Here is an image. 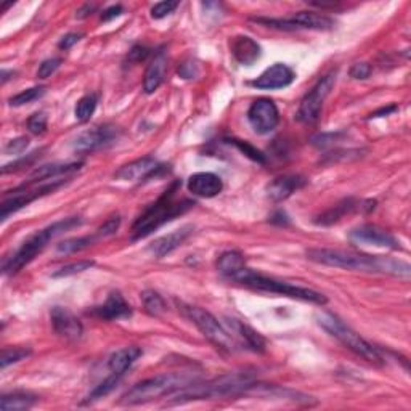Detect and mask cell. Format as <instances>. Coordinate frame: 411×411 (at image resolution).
Listing matches in <instances>:
<instances>
[{
    "mask_svg": "<svg viewBox=\"0 0 411 411\" xmlns=\"http://www.w3.org/2000/svg\"><path fill=\"white\" fill-rule=\"evenodd\" d=\"M10 76H15V71H7V70H4L2 71V84L7 82L9 79H11Z\"/></svg>",
    "mask_w": 411,
    "mask_h": 411,
    "instance_id": "49",
    "label": "cell"
},
{
    "mask_svg": "<svg viewBox=\"0 0 411 411\" xmlns=\"http://www.w3.org/2000/svg\"><path fill=\"white\" fill-rule=\"evenodd\" d=\"M185 314L193 321V325L201 331L204 338L215 348H219V351L227 353L236 352L240 348L225 329V326H223L213 314H209L208 310H204L201 307H191L190 305V307L185 309Z\"/></svg>",
    "mask_w": 411,
    "mask_h": 411,
    "instance_id": "8",
    "label": "cell"
},
{
    "mask_svg": "<svg viewBox=\"0 0 411 411\" xmlns=\"http://www.w3.org/2000/svg\"><path fill=\"white\" fill-rule=\"evenodd\" d=\"M11 5H14V2H10V4H4V5H2V10L5 11V10H7V9H10Z\"/></svg>",
    "mask_w": 411,
    "mask_h": 411,
    "instance_id": "50",
    "label": "cell"
},
{
    "mask_svg": "<svg viewBox=\"0 0 411 411\" xmlns=\"http://www.w3.org/2000/svg\"><path fill=\"white\" fill-rule=\"evenodd\" d=\"M186 186L195 196L214 198L222 193L223 182L219 176H215L213 172H198L190 176Z\"/></svg>",
    "mask_w": 411,
    "mask_h": 411,
    "instance_id": "18",
    "label": "cell"
},
{
    "mask_svg": "<svg viewBox=\"0 0 411 411\" xmlns=\"http://www.w3.org/2000/svg\"><path fill=\"white\" fill-rule=\"evenodd\" d=\"M254 23L264 24L267 28L282 29V31H299V29H312V31H329L336 26L334 20L316 14V11H299L291 18L277 20V18H252Z\"/></svg>",
    "mask_w": 411,
    "mask_h": 411,
    "instance_id": "9",
    "label": "cell"
},
{
    "mask_svg": "<svg viewBox=\"0 0 411 411\" xmlns=\"http://www.w3.org/2000/svg\"><path fill=\"white\" fill-rule=\"evenodd\" d=\"M50 320H52L55 333L61 336V338L68 341H78L82 338V323H80V320L71 310L65 307H53L52 312H50Z\"/></svg>",
    "mask_w": 411,
    "mask_h": 411,
    "instance_id": "16",
    "label": "cell"
},
{
    "mask_svg": "<svg viewBox=\"0 0 411 411\" xmlns=\"http://www.w3.org/2000/svg\"><path fill=\"white\" fill-rule=\"evenodd\" d=\"M193 233V227L191 225H185L182 228L176 230L169 235H164L158 238L154 242H151V246L148 247V251L151 252L154 257H164V255L171 254L172 251H176L177 247H180L186 241V238Z\"/></svg>",
    "mask_w": 411,
    "mask_h": 411,
    "instance_id": "23",
    "label": "cell"
},
{
    "mask_svg": "<svg viewBox=\"0 0 411 411\" xmlns=\"http://www.w3.org/2000/svg\"><path fill=\"white\" fill-rule=\"evenodd\" d=\"M247 121L255 134L267 135L277 129L279 111L270 98H259L247 110Z\"/></svg>",
    "mask_w": 411,
    "mask_h": 411,
    "instance_id": "12",
    "label": "cell"
},
{
    "mask_svg": "<svg viewBox=\"0 0 411 411\" xmlns=\"http://www.w3.org/2000/svg\"><path fill=\"white\" fill-rule=\"evenodd\" d=\"M95 265L93 260H79V262L74 264H68L65 267H61L60 270L53 273V278H65V277H71V275H78V273H82L85 270H90L92 267Z\"/></svg>",
    "mask_w": 411,
    "mask_h": 411,
    "instance_id": "35",
    "label": "cell"
},
{
    "mask_svg": "<svg viewBox=\"0 0 411 411\" xmlns=\"http://www.w3.org/2000/svg\"><path fill=\"white\" fill-rule=\"evenodd\" d=\"M222 325L225 326V329L230 333V336H232L236 344H238L240 348H247V351L259 352V353L265 352V348H267L265 339L257 331H255L254 328L246 325L245 321L225 316L222 321Z\"/></svg>",
    "mask_w": 411,
    "mask_h": 411,
    "instance_id": "13",
    "label": "cell"
},
{
    "mask_svg": "<svg viewBox=\"0 0 411 411\" xmlns=\"http://www.w3.org/2000/svg\"><path fill=\"white\" fill-rule=\"evenodd\" d=\"M142 302L145 307V312L151 316H159L166 312V301L163 296H159L156 291H143L142 292Z\"/></svg>",
    "mask_w": 411,
    "mask_h": 411,
    "instance_id": "29",
    "label": "cell"
},
{
    "mask_svg": "<svg viewBox=\"0 0 411 411\" xmlns=\"http://www.w3.org/2000/svg\"><path fill=\"white\" fill-rule=\"evenodd\" d=\"M37 400H39V397L31 394V392L16 390V392H11V394L2 395V400H0V408H2L4 411L29 410V408L34 407Z\"/></svg>",
    "mask_w": 411,
    "mask_h": 411,
    "instance_id": "26",
    "label": "cell"
},
{
    "mask_svg": "<svg viewBox=\"0 0 411 411\" xmlns=\"http://www.w3.org/2000/svg\"><path fill=\"white\" fill-rule=\"evenodd\" d=\"M355 208H357V203H355L352 198L344 199V201H341L339 204H336L334 208L326 210L325 214H321L319 217V220H315V222L319 223V225H331V223L339 222L346 214L352 213Z\"/></svg>",
    "mask_w": 411,
    "mask_h": 411,
    "instance_id": "28",
    "label": "cell"
},
{
    "mask_svg": "<svg viewBox=\"0 0 411 411\" xmlns=\"http://www.w3.org/2000/svg\"><path fill=\"white\" fill-rule=\"evenodd\" d=\"M47 89L43 85L39 87H31L28 90H23L18 93V95L11 97L9 100V103L11 107H23V105H28V103H33L36 100H41L43 95H46Z\"/></svg>",
    "mask_w": 411,
    "mask_h": 411,
    "instance_id": "32",
    "label": "cell"
},
{
    "mask_svg": "<svg viewBox=\"0 0 411 411\" xmlns=\"http://www.w3.org/2000/svg\"><path fill=\"white\" fill-rule=\"evenodd\" d=\"M29 146V140L26 137H18L15 140H10L5 146V153L7 154H21L23 151H26V148Z\"/></svg>",
    "mask_w": 411,
    "mask_h": 411,
    "instance_id": "43",
    "label": "cell"
},
{
    "mask_svg": "<svg viewBox=\"0 0 411 411\" xmlns=\"http://www.w3.org/2000/svg\"><path fill=\"white\" fill-rule=\"evenodd\" d=\"M39 156H41V151L31 153V154H28V158H21V159L15 161V163L4 166L2 167V174H9V172H14V171H18V169H23V167H28V166L33 164L34 161Z\"/></svg>",
    "mask_w": 411,
    "mask_h": 411,
    "instance_id": "41",
    "label": "cell"
},
{
    "mask_svg": "<svg viewBox=\"0 0 411 411\" xmlns=\"http://www.w3.org/2000/svg\"><path fill=\"white\" fill-rule=\"evenodd\" d=\"M98 105V97L95 93H87L82 98L79 100L76 108H74V116L79 122H87L90 121V117L93 116Z\"/></svg>",
    "mask_w": 411,
    "mask_h": 411,
    "instance_id": "30",
    "label": "cell"
},
{
    "mask_svg": "<svg viewBox=\"0 0 411 411\" xmlns=\"http://www.w3.org/2000/svg\"><path fill=\"white\" fill-rule=\"evenodd\" d=\"M28 129L31 134L34 135H42L47 130V116L46 113H34L28 119Z\"/></svg>",
    "mask_w": 411,
    "mask_h": 411,
    "instance_id": "38",
    "label": "cell"
},
{
    "mask_svg": "<svg viewBox=\"0 0 411 411\" xmlns=\"http://www.w3.org/2000/svg\"><path fill=\"white\" fill-rule=\"evenodd\" d=\"M230 143H233V145L240 149L241 153H245L247 158H251L252 161H255V163H265V158H264V154L259 151V149H255L252 145H249V143L246 142H241V140H236V139H232V140H228Z\"/></svg>",
    "mask_w": 411,
    "mask_h": 411,
    "instance_id": "37",
    "label": "cell"
},
{
    "mask_svg": "<svg viewBox=\"0 0 411 411\" xmlns=\"http://www.w3.org/2000/svg\"><path fill=\"white\" fill-rule=\"evenodd\" d=\"M124 14V9H122V5H113V7H110L107 9L102 14V16H100V20L102 21H111V20H114V18L117 16H121Z\"/></svg>",
    "mask_w": 411,
    "mask_h": 411,
    "instance_id": "47",
    "label": "cell"
},
{
    "mask_svg": "<svg viewBox=\"0 0 411 411\" xmlns=\"http://www.w3.org/2000/svg\"><path fill=\"white\" fill-rule=\"evenodd\" d=\"M164 166H159L156 163V159L151 156L140 158L137 161H132L126 166H122L119 171L116 172L117 180H124V182H135V180H143L149 178L154 174L159 172Z\"/></svg>",
    "mask_w": 411,
    "mask_h": 411,
    "instance_id": "17",
    "label": "cell"
},
{
    "mask_svg": "<svg viewBox=\"0 0 411 411\" xmlns=\"http://www.w3.org/2000/svg\"><path fill=\"white\" fill-rule=\"evenodd\" d=\"M95 240H98L97 233L92 235V236H79V238H70L63 242H60L57 246V251L60 254H73V252H79V251H84L89 246H92Z\"/></svg>",
    "mask_w": 411,
    "mask_h": 411,
    "instance_id": "31",
    "label": "cell"
},
{
    "mask_svg": "<svg viewBox=\"0 0 411 411\" xmlns=\"http://www.w3.org/2000/svg\"><path fill=\"white\" fill-rule=\"evenodd\" d=\"M80 223H82L80 217H68V219H61L52 223V225L41 230V232L34 233L33 236H29L15 254H11L10 257L4 260L2 264L4 275H15V273L23 270L24 267L33 262L37 255L47 247L50 241L57 238L58 235L68 232V230H71L73 227L80 225Z\"/></svg>",
    "mask_w": 411,
    "mask_h": 411,
    "instance_id": "5",
    "label": "cell"
},
{
    "mask_svg": "<svg viewBox=\"0 0 411 411\" xmlns=\"http://www.w3.org/2000/svg\"><path fill=\"white\" fill-rule=\"evenodd\" d=\"M394 111H397V107H395V105H392V107H389V108H381V110L375 111V113L371 114V117H381V116H388V114H390V113H394Z\"/></svg>",
    "mask_w": 411,
    "mask_h": 411,
    "instance_id": "48",
    "label": "cell"
},
{
    "mask_svg": "<svg viewBox=\"0 0 411 411\" xmlns=\"http://www.w3.org/2000/svg\"><path fill=\"white\" fill-rule=\"evenodd\" d=\"M316 320H319V325L325 329L326 333L338 339L342 346L353 352L357 357H362L365 362L375 366H381L384 363L383 355L379 353L378 348L371 346L368 341H365L358 333H355L351 326H347L339 316L325 312L316 316Z\"/></svg>",
    "mask_w": 411,
    "mask_h": 411,
    "instance_id": "7",
    "label": "cell"
},
{
    "mask_svg": "<svg viewBox=\"0 0 411 411\" xmlns=\"http://www.w3.org/2000/svg\"><path fill=\"white\" fill-rule=\"evenodd\" d=\"M177 7H178V2H172V0L154 4L151 7V18H154V20H163V18L174 14Z\"/></svg>",
    "mask_w": 411,
    "mask_h": 411,
    "instance_id": "36",
    "label": "cell"
},
{
    "mask_svg": "<svg viewBox=\"0 0 411 411\" xmlns=\"http://www.w3.org/2000/svg\"><path fill=\"white\" fill-rule=\"evenodd\" d=\"M119 225H121V217L119 215L111 217V219H108L102 227L97 230V236L98 238H107V236L114 235L117 230H119Z\"/></svg>",
    "mask_w": 411,
    "mask_h": 411,
    "instance_id": "40",
    "label": "cell"
},
{
    "mask_svg": "<svg viewBox=\"0 0 411 411\" xmlns=\"http://www.w3.org/2000/svg\"><path fill=\"white\" fill-rule=\"evenodd\" d=\"M80 37H82V34H78V33L66 34L63 39L58 42V48L60 50H70L73 46H76V43L80 41Z\"/></svg>",
    "mask_w": 411,
    "mask_h": 411,
    "instance_id": "46",
    "label": "cell"
},
{
    "mask_svg": "<svg viewBox=\"0 0 411 411\" xmlns=\"http://www.w3.org/2000/svg\"><path fill=\"white\" fill-rule=\"evenodd\" d=\"M334 82H336V73H329L314 85V89L302 98L301 105H299L296 114L299 121L304 124H314L319 121L323 103H325L326 97L331 93Z\"/></svg>",
    "mask_w": 411,
    "mask_h": 411,
    "instance_id": "10",
    "label": "cell"
},
{
    "mask_svg": "<svg viewBox=\"0 0 411 411\" xmlns=\"http://www.w3.org/2000/svg\"><path fill=\"white\" fill-rule=\"evenodd\" d=\"M196 381H199L196 373H166V375L143 379L121 397L119 405L134 407V405L153 402L164 395H174L176 392L188 388Z\"/></svg>",
    "mask_w": 411,
    "mask_h": 411,
    "instance_id": "4",
    "label": "cell"
},
{
    "mask_svg": "<svg viewBox=\"0 0 411 411\" xmlns=\"http://www.w3.org/2000/svg\"><path fill=\"white\" fill-rule=\"evenodd\" d=\"M166 73H167V57L163 50H158V52L154 53L153 60L149 61L145 78H143V90H145L146 95H151V93L156 92L159 87L163 85Z\"/></svg>",
    "mask_w": 411,
    "mask_h": 411,
    "instance_id": "22",
    "label": "cell"
},
{
    "mask_svg": "<svg viewBox=\"0 0 411 411\" xmlns=\"http://www.w3.org/2000/svg\"><path fill=\"white\" fill-rule=\"evenodd\" d=\"M142 348L137 346H130V347H124L116 351L113 355H111L108 360V368L111 373H116V375H122L126 373L130 366H132L137 360L142 357Z\"/></svg>",
    "mask_w": 411,
    "mask_h": 411,
    "instance_id": "25",
    "label": "cell"
},
{
    "mask_svg": "<svg viewBox=\"0 0 411 411\" xmlns=\"http://www.w3.org/2000/svg\"><path fill=\"white\" fill-rule=\"evenodd\" d=\"M29 355H31L29 348H23V347L4 348L2 357H0V366H2V370H5L9 365H14V363L21 362V360H26Z\"/></svg>",
    "mask_w": 411,
    "mask_h": 411,
    "instance_id": "34",
    "label": "cell"
},
{
    "mask_svg": "<svg viewBox=\"0 0 411 411\" xmlns=\"http://www.w3.org/2000/svg\"><path fill=\"white\" fill-rule=\"evenodd\" d=\"M122 375H116V373H113V375L105 379L102 384H98L97 388L90 392L89 397H87V402H95V400H100V398L107 397L110 392H113L116 389V385L119 384Z\"/></svg>",
    "mask_w": 411,
    "mask_h": 411,
    "instance_id": "33",
    "label": "cell"
},
{
    "mask_svg": "<svg viewBox=\"0 0 411 411\" xmlns=\"http://www.w3.org/2000/svg\"><path fill=\"white\" fill-rule=\"evenodd\" d=\"M305 255L315 264L336 267V269L383 273V275L400 278H410L411 275V267L408 262L394 257H384V255H368L353 251H344V249L325 247L309 249Z\"/></svg>",
    "mask_w": 411,
    "mask_h": 411,
    "instance_id": "1",
    "label": "cell"
},
{
    "mask_svg": "<svg viewBox=\"0 0 411 411\" xmlns=\"http://www.w3.org/2000/svg\"><path fill=\"white\" fill-rule=\"evenodd\" d=\"M352 242L355 245H370L376 247L385 249H400V242H398L394 236L384 228L378 225H362L358 228H353L351 235H348Z\"/></svg>",
    "mask_w": 411,
    "mask_h": 411,
    "instance_id": "14",
    "label": "cell"
},
{
    "mask_svg": "<svg viewBox=\"0 0 411 411\" xmlns=\"http://www.w3.org/2000/svg\"><path fill=\"white\" fill-rule=\"evenodd\" d=\"M294 78L296 74L288 65L275 63L267 68L257 79H254L251 85L260 90H277L291 85L294 82Z\"/></svg>",
    "mask_w": 411,
    "mask_h": 411,
    "instance_id": "15",
    "label": "cell"
},
{
    "mask_svg": "<svg viewBox=\"0 0 411 411\" xmlns=\"http://www.w3.org/2000/svg\"><path fill=\"white\" fill-rule=\"evenodd\" d=\"M371 71H373V68L370 63H355L352 65L348 74H351V78L353 79H368Z\"/></svg>",
    "mask_w": 411,
    "mask_h": 411,
    "instance_id": "45",
    "label": "cell"
},
{
    "mask_svg": "<svg viewBox=\"0 0 411 411\" xmlns=\"http://www.w3.org/2000/svg\"><path fill=\"white\" fill-rule=\"evenodd\" d=\"M180 186H182V182H178V180L174 182L169 188L159 196L158 201H154L145 213L135 220L132 225L134 241L146 238L148 235L156 232L164 223L186 214L193 206H195V201H190V199H182V201H176V199H174Z\"/></svg>",
    "mask_w": 411,
    "mask_h": 411,
    "instance_id": "3",
    "label": "cell"
},
{
    "mask_svg": "<svg viewBox=\"0 0 411 411\" xmlns=\"http://www.w3.org/2000/svg\"><path fill=\"white\" fill-rule=\"evenodd\" d=\"M305 185H307V178L302 176L277 177L267 185V196H269L272 201L282 203L291 195H294L296 191L302 190Z\"/></svg>",
    "mask_w": 411,
    "mask_h": 411,
    "instance_id": "19",
    "label": "cell"
},
{
    "mask_svg": "<svg viewBox=\"0 0 411 411\" xmlns=\"http://www.w3.org/2000/svg\"><path fill=\"white\" fill-rule=\"evenodd\" d=\"M233 282L240 283L242 286H247V288H252L255 291H262V292H270V294H278L291 299H297V301L302 302H310L315 305H325L328 304V297L321 292L304 288V286H296L291 284L288 282H282V279H277L273 277L262 275V273L255 272L249 267H242V269L232 277Z\"/></svg>",
    "mask_w": 411,
    "mask_h": 411,
    "instance_id": "6",
    "label": "cell"
},
{
    "mask_svg": "<svg viewBox=\"0 0 411 411\" xmlns=\"http://www.w3.org/2000/svg\"><path fill=\"white\" fill-rule=\"evenodd\" d=\"M242 267H246L245 255L238 251H227L220 254L219 260H217V269L222 273L223 277L232 279L233 275H236Z\"/></svg>",
    "mask_w": 411,
    "mask_h": 411,
    "instance_id": "27",
    "label": "cell"
},
{
    "mask_svg": "<svg viewBox=\"0 0 411 411\" xmlns=\"http://www.w3.org/2000/svg\"><path fill=\"white\" fill-rule=\"evenodd\" d=\"M255 383L254 371H238L228 373L219 378L210 379V381L188 385L182 390L174 394L171 405H180L193 400H213V398H223L241 395Z\"/></svg>",
    "mask_w": 411,
    "mask_h": 411,
    "instance_id": "2",
    "label": "cell"
},
{
    "mask_svg": "<svg viewBox=\"0 0 411 411\" xmlns=\"http://www.w3.org/2000/svg\"><path fill=\"white\" fill-rule=\"evenodd\" d=\"M119 129L110 126V124L93 127L90 130H85V132L80 134L78 139L74 140L73 149L79 154H92L98 151V149L107 148L111 143H114L119 139Z\"/></svg>",
    "mask_w": 411,
    "mask_h": 411,
    "instance_id": "11",
    "label": "cell"
},
{
    "mask_svg": "<svg viewBox=\"0 0 411 411\" xmlns=\"http://www.w3.org/2000/svg\"><path fill=\"white\" fill-rule=\"evenodd\" d=\"M232 55L241 66H252L262 55L257 42L247 36H238L232 41Z\"/></svg>",
    "mask_w": 411,
    "mask_h": 411,
    "instance_id": "24",
    "label": "cell"
},
{
    "mask_svg": "<svg viewBox=\"0 0 411 411\" xmlns=\"http://www.w3.org/2000/svg\"><path fill=\"white\" fill-rule=\"evenodd\" d=\"M93 312L103 320H122L132 316V307L127 304L119 291H113L107 301L93 310Z\"/></svg>",
    "mask_w": 411,
    "mask_h": 411,
    "instance_id": "21",
    "label": "cell"
},
{
    "mask_svg": "<svg viewBox=\"0 0 411 411\" xmlns=\"http://www.w3.org/2000/svg\"><path fill=\"white\" fill-rule=\"evenodd\" d=\"M82 166H84L82 161H78V163H53L36 167L33 174H31L29 182L41 183V182H50V180L63 178L79 172Z\"/></svg>",
    "mask_w": 411,
    "mask_h": 411,
    "instance_id": "20",
    "label": "cell"
},
{
    "mask_svg": "<svg viewBox=\"0 0 411 411\" xmlns=\"http://www.w3.org/2000/svg\"><path fill=\"white\" fill-rule=\"evenodd\" d=\"M149 53H151V50L146 48L145 46H135L129 52L127 61L129 63H134V65L142 63V61H145L149 57Z\"/></svg>",
    "mask_w": 411,
    "mask_h": 411,
    "instance_id": "42",
    "label": "cell"
},
{
    "mask_svg": "<svg viewBox=\"0 0 411 411\" xmlns=\"http://www.w3.org/2000/svg\"><path fill=\"white\" fill-rule=\"evenodd\" d=\"M63 63V60L55 57V58H48L46 61H42L39 66V71H37V78L39 79H47L52 76V74L58 70V68Z\"/></svg>",
    "mask_w": 411,
    "mask_h": 411,
    "instance_id": "39",
    "label": "cell"
},
{
    "mask_svg": "<svg viewBox=\"0 0 411 411\" xmlns=\"http://www.w3.org/2000/svg\"><path fill=\"white\" fill-rule=\"evenodd\" d=\"M178 74L183 79H195L199 74V65L196 63V61H193V60L185 61L183 65H180Z\"/></svg>",
    "mask_w": 411,
    "mask_h": 411,
    "instance_id": "44",
    "label": "cell"
}]
</instances>
